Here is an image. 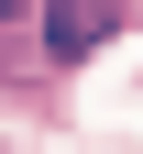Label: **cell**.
Masks as SVG:
<instances>
[{"label": "cell", "mask_w": 143, "mask_h": 154, "mask_svg": "<svg viewBox=\"0 0 143 154\" xmlns=\"http://www.w3.org/2000/svg\"><path fill=\"white\" fill-rule=\"evenodd\" d=\"M110 22H121V0H44V44L55 55H99Z\"/></svg>", "instance_id": "cell-1"}, {"label": "cell", "mask_w": 143, "mask_h": 154, "mask_svg": "<svg viewBox=\"0 0 143 154\" xmlns=\"http://www.w3.org/2000/svg\"><path fill=\"white\" fill-rule=\"evenodd\" d=\"M22 11H33V0H0V33H11V22H22Z\"/></svg>", "instance_id": "cell-2"}]
</instances>
